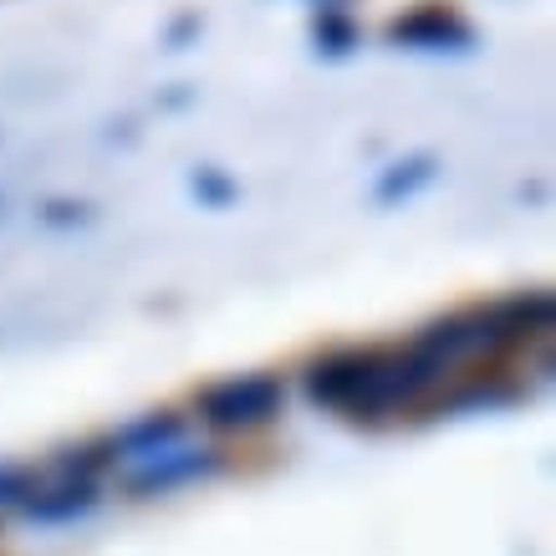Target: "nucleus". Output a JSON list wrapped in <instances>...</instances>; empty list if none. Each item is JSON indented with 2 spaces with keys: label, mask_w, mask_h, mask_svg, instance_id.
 Wrapping results in <instances>:
<instances>
[{
  "label": "nucleus",
  "mask_w": 556,
  "mask_h": 556,
  "mask_svg": "<svg viewBox=\"0 0 556 556\" xmlns=\"http://www.w3.org/2000/svg\"><path fill=\"white\" fill-rule=\"evenodd\" d=\"M388 348H338L317 357L302 372V393L317 408L348 414L357 424H378V393H383Z\"/></svg>",
  "instance_id": "nucleus-1"
},
{
  "label": "nucleus",
  "mask_w": 556,
  "mask_h": 556,
  "mask_svg": "<svg viewBox=\"0 0 556 556\" xmlns=\"http://www.w3.org/2000/svg\"><path fill=\"white\" fill-rule=\"evenodd\" d=\"M194 408H200V424H210L215 434H251L261 424L281 419L287 383L281 372H230V378L204 383Z\"/></svg>",
  "instance_id": "nucleus-2"
},
{
  "label": "nucleus",
  "mask_w": 556,
  "mask_h": 556,
  "mask_svg": "<svg viewBox=\"0 0 556 556\" xmlns=\"http://www.w3.org/2000/svg\"><path fill=\"white\" fill-rule=\"evenodd\" d=\"M383 41L393 51H429V56H465L480 47V31L459 16L450 0H419L383 26Z\"/></svg>",
  "instance_id": "nucleus-3"
},
{
  "label": "nucleus",
  "mask_w": 556,
  "mask_h": 556,
  "mask_svg": "<svg viewBox=\"0 0 556 556\" xmlns=\"http://www.w3.org/2000/svg\"><path fill=\"white\" fill-rule=\"evenodd\" d=\"M219 465H225V459H219V450H210V444H169V450H159V455L138 459L134 470L123 475V485L134 490L138 501H153V495H169V490L200 485Z\"/></svg>",
  "instance_id": "nucleus-4"
},
{
  "label": "nucleus",
  "mask_w": 556,
  "mask_h": 556,
  "mask_svg": "<svg viewBox=\"0 0 556 556\" xmlns=\"http://www.w3.org/2000/svg\"><path fill=\"white\" fill-rule=\"evenodd\" d=\"M108 444V455L113 459H149L159 450H169V444H185V419L174 414V408H153V414H138L118 429V434L102 439Z\"/></svg>",
  "instance_id": "nucleus-5"
},
{
  "label": "nucleus",
  "mask_w": 556,
  "mask_h": 556,
  "mask_svg": "<svg viewBox=\"0 0 556 556\" xmlns=\"http://www.w3.org/2000/svg\"><path fill=\"white\" fill-rule=\"evenodd\" d=\"M459 383L450 388V393H439L429 408H450V414H470V408H506L521 399V383H510L501 368H490V372H455Z\"/></svg>",
  "instance_id": "nucleus-6"
},
{
  "label": "nucleus",
  "mask_w": 556,
  "mask_h": 556,
  "mask_svg": "<svg viewBox=\"0 0 556 556\" xmlns=\"http://www.w3.org/2000/svg\"><path fill=\"white\" fill-rule=\"evenodd\" d=\"M439 179V159L429 149L419 153H404V159H393L388 169H378V185H372V204H383V210H399L408 204L419 189H429Z\"/></svg>",
  "instance_id": "nucleus-7"
},
{
  "label": "nucleus",
  "mask_w": 556,
  "mask_h": 556,
  "mask_svg": "<svg viewBox=\"0 0 556 556\" xmlns=\"http://www.w3.org/2000/svg\"><path fill=\"white\" fill-rule=\"evenodd\" d=\"M92 506H98V485H92V480H62V485L31 490V495L21 501L26 521H36V526H67V521H77V516H87Z\"/></svg>",
  "instance_id": "nucleus-8"
},
{
  "label": "nucleus",
  "mask_w": 556,
  "mask_h": 556,
  "mask_svg": "<svg viewBox=\"0 0 556 556\" xmlns=\"http://www.w3.org/2000/svg\"><path fill=\"white\" fill-rule=\"evenodd\" d=\"M357 47H363V26L348 11H317V21H312V51H317L321 62H348Z\"/></svg>",
  "instance_id": "nucleus-9"
},
{
  "label": "nucleus",
  "mask_w": 556,
  "mask_h": 556,
  "mask_svg": "<svg viewBox=\"0 0 556 556\" xmlns=\"http://www.w3.org/2000/svg\"><path fill=\"white\" fill-rule=\"evenodd\" d=\"M189 194L200 200V210H230L240 200V185L219 164H194L189 169Z\"/></svg>",
  "instance_id": "nucleus-10"
},
{
  "label": "nucleus",
  "mask_w": 556,
  "mask_h": 556,
  "mask_svg": "<svg viewBox=\"0 0 556 556\" xmlns=\"http://www.w3.org/2000/svg\"><path fill=\"white\" fill-rule=\"evenodd\" d=\"M36 219L47 230H77V225H92V204L87 200H47L36 210Z\"/></svg>",
  "instance_id": "nucleus-11"
},
{
  "label": "nucleus",
  "mask_w": 556,
  "mask_h": 556,
  "mask_svg": "<svg viewBox=\"0 0 556 556\" xmlns=\"http://www.w3.org/2000/svg\"><path fill=\"white\" fill-rule=\"evenodd\" d=\"M31 490H36V470H26V465H11V459H0V506H21Z\"/></svg>",
  "instance_id": "nucleus-12"
},
{
  "label": "nucleus",
  "mask_w": 556,
  "mask_h": 556,
  "mask_svg": "<svg viewBox=\"0 0 556 556\" xmlns=\"http://www.w3.org/2000/svg\"><path fill=\"white\" fill-rule=\"evenodd\" d=\"M200 31H204V21L194 16V11H185V16H174V26H169V36H164V41H169V51H185Z\"/></svg>",
  "instance_id": "nucleus-13"
},
{
  "label": "nucleus",
  "mask_w": 556,
  "mask_h": 556,
  "mask_svg": "<svg viewBox=\"0 0 556 556\" xmlns=\"http://www.w3.org/2000/svg\"><path fill=\"white\" fill-rule=\"evenodd\" d=\"M321 11H342V5H348V0H317Z\"/></svg>",
  "instance_id": "nucleus-14"
}]
</instances>
